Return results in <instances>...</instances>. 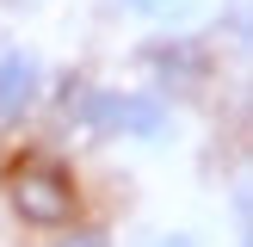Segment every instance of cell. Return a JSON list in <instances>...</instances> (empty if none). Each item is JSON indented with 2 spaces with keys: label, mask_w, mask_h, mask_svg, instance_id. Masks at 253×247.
<instances>
[{
  "label": "cell",
  "mask_w": 253,
  "mask_h": 247,
  "mask_svg": "<svg viewBox=\"0 0 253 247\" xmlns=\"http://www.w3.org/2000/svg\"><path fill=\"white\" fill-rule=\"evenodd\" d=\"M43 93V68L31 49H0V118H25Z\"/></svg>",
  "instance_id": "obj_3"
},
{
  "label": "cell",
  "mask_w": 253,
  "mask_h": 247,
  "mask_svg": "<svg viewBox=\"0 0 253 247\" xmlns=\"http://www.w3.org/2000/svg\"><path fill=\"white\" fill-rule=\"evenodd\" d=\"M86 118L99 124L105 136H124V142H155L167 130V99L161 93H86Z\"/></svg>",
  "instance_id": "obj_2"
},
{
  "label": "cell",
  "mask_w": 253,
  "mask_h": 247,
  "mask_svg": "<svg viewBox=\"0 0 253 247\" xmlns=\"http://www.w3.org/2000/svg\"><path fill=\"white\" fill-rule=\"evenodd\" d=\"M148 247H198V241H192V235H155Z\"/></svg>",
  "instance_id": "obj_6"
},
{
  "label": "cell",
  "mask_w": 253,
  "mask_h": 247,
  "mask_svg": "<svg viewBox=\"0 0 253 247\" xmlns=\"http://www.w3.org/2000/svg\"><path fill=\"white\" fill-rule=\"evenodd\" d=\"M130 12H142V19H161V25H173V19H192L204 0H124Z\"/></svg>",
  "instance_id": "obj_4"
},
{
  "label": "cell",
  "mask_w": 253,
  "mask_h": 247,
  "mask_svg": "<svg viewBox=\"0 0 253 247\" xmlns=\"http://www.w3.org/2000/svg\"><path fill=\"white\" fill-rule=\"evenodd\" d=\"M6 204L19 210L31 229H62V222L81 210V192H74V179L56 161H19V167L6 173Z\"/></svg>",
  "instance_id": "obj_1"
},
{
  "label": "cell",
  "mask_w": 253,
  "mask_h": 247,
  "mask_svg": "<svg viewBox=\"0 0 253 247\" xmlns=\"http://www.w3.org/2000/svg\"><path fill=\"white\" fill-rule=\"evenodd\" d=\"M155 62L173 74V86H192V81H198V56H185V49H161Z\"/></svg>",
  "instance_id": "obj_5"
}]
</instances>
